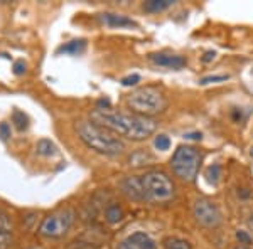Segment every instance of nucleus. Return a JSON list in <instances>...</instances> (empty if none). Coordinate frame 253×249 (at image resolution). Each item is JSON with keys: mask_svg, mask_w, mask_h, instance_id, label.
<instances>
[{"mask_svg": "<svg viewBox=\"0 0 253 249\" xmlns=\"http://www.w3.org/2000/svg\"><path fill=\"white\" fill-rule=\"evenodd\" d=\"M93 123L103 126L117 137L128 138L132 142H144L157 130V121L154 118L138 116L135 113H122L112 109H93L89 113Z\"/></svg>", "mask_w": 253, "mask_h": 249, "instance_id": "f257e3e1", "label": "nucleus"}, {"mask_svg": "<svg viewBox=\"0 0 253 249\" xmlns=\"http://www.w3.org/2000/svg\"><path fill=\"white\" fill-rule=\"evenodd\" d=\"M75 130L80 140L96 153L107 155V157H115V155H120L125 150V143L115 133L108 132L103 126L93 123L91 120H80L76 123Z\"/></svg>", "mask_w": 253, "mask_h": 249, "instance_id": "f03ea898", "label": "nucleus"}, {"mask_svg": "<svg viewBox=\"0 0 253 249\" xmlns=\"http://www.w3.org/2000/svg\"><path fill=\"white\" fill-rule=\"evenodd\" d=\"M126 106L138 116L154 118L166 111L169 106V100L162 89L156 86H144L126 96Z\"/></svg>", "mask_w": 253, "mask_h": 249, "instance_id": "7ed1b4c3", "label": "nucleus"}, {"mask_svg": "<svg viewBox=\"0 0 253 249\" xmlns=\"http://www.w3.org/2000/svg\"><path fill=\"white\" fill-rule=\"evenodd\" d=\"M145 202H169L175 195V185L170 177L161 170H149L140 175Z\"/></svg>", "mask_w": 253, "mask_h": 249, "instance_id": "20e7f679", "label": "nucleus"}, {"mask_svg": "<svg viewBox=\"0 0 253 249\" xmlns=\"http://www.w3.org/2000/svg\"><path fill=\"white\" fill-rule=\"evenodd\" d=\"M201 167V153L191 145H181L170 158V169L175 177L184 182L196 180Z\"/></svg>", "mask_w": 253, "mask_h": 249, "instance_id": "39448f33", "label": "nucleus"}, {"mask_svg": "<svg viewBox=\"0 0 253 249\" xmlns=\"http://www.w3.org/2000/svg\"><path fill=\"white\" fill-rule=\"evenodd\" d=\"M76 212L71 207H63L42 219L39 226V234L46 239H61L68 234L75 224Z\"/></svg>", "mask_w": 253, "mask_h": 249, "instance_id": "423d86ee", "label": "nucleus"}, {"mask_svg": "<svg viewBox=\"0 0 253 249\" xmlns=\"http://www.w3.org/2000/svg\"><path fill=\"white\" fill-rule=\"evenodd\" d=\"M193 215L199 226L206 229H214L221 224L223 215L216 204L208 197H198L193 202Z\"/></svg>", "mask_w": 253, "mask_h": 249, "instance_id": "0eeeda50", "label": "nucleus"}, {"mask_svg": "<svg viewBox=\"0 0 253 249\" xmlns=\"http://www.w3.org/2000/svg\"><path fill=\"white\" fill-rule=\"evenodd\" d=\"M122 194L125 195L126 199L133 202H145V195H144V189H142V180H140V175H130V177L122 178L120 183Z\"/></svg>", "mask_w": 253, "mask_h": 249, "instance_id": "6e6552de", "label": "nucleus"}, {"mask_svg": "<svg viewBox=\"0 0 253 249\" xmlns=\"http://www.w3.org/2000/svg\"><path fill=\"white\" fill-rule=\"evenodd\" d=\"M149 59L156 66L167 68V69H182L187 64L184 56L169 54V52H154V54L149 56Z\"/></svg>", "mask_w": 253, "mask_h": 249, "instance_id": "1a4fd4ad", "label": "nucleus"}, {"mask_svg": "<svg viewBox=\"0 0 253 249\" xmlns=\"http://www.w3.org/2000/svg\"><path fill=\"white\" fill-rule=\"evenodd\" d=\"M117 249H157V244L145 232H133L126 236Z\"/></svg>", "mask_w": 253, "mask_h": 249, "instance_id": "9d476101", "label": "nucleus"}, {"mask_svg": "<svg viewBox=\"0 0 253 249\" xmlns=\"http://www.w3.org/2000/svg\"><path fill=\"white\" fill-rule=\"evenodd\" d=\"M100 20L103 26L110 27V29H132V27H137V22L125 15L120 14H112V12H107V14H101Z\"/></svg>", "mask_w": 253, "mask_h": 249, "instance_id": "9b49d317", "label": "nucleus"}, {"mask_svg": "<svg viewBox=\"0 0 253 249\" xmlns=\"http://www.w3.org/2000/svg\"><path fill=\"white\" fill-rule=\"evenodd\" d=\"M84 49H86V40H84V39H76V40H69V42L63 44V46L58 49V54L80 56Z\"/></svg>", "mask_w": 253, "mask_h": 249, "instance_id": "f8f14e48", "label": "nucleus"}, {"mask_svg": "<svg viewBox=\"0 0 253 249\" xmlns=\"http://www.w3.org/2000/svg\"><path fill=\"white\" fill-rule=\"evenodd\" d=\"M172 5H174L172 0H149V2L144 3V10L149 12V14H157V12L167 10Z\"/></svg>", "mask_w": 253, "mask_h": 249, "instance_id": "ddd939ff", "label": "nucleus"}, {"mask_svg": "<svg viewBox=\"0 0 253 249\" xmlns=\"http://www.w3.org/2000/svg\"><path fill=\"white\" fill-rule=\"evenodd\" d=\"M56 145L52 143L51 140H47V138H41V140L36 143V152L41 157H52V155H56Z\"/></svg>", "mask_w": 253, "mask_h": 249, "instance_id": "4468645a", "label": "nucleus"}, {"mask_svg": "<svg viewBox=\"0 0 253 249\" xmlns=\"http://www.w3.org/2000/svg\"><path fill=\"white\" fill-rule=\"evenodd\" d=\"M162 248L164 249H193L189 241L175 238V236H169V238H166L162 241Z\"/></svg>", "mask_w": 253, "mask_h": 249, "instance_id": "2eb2a0df", "label": "nucleus"}, {"mask_svg": "<svg viewBox=\"0 0 253 249\" xmlns=\"http://www.w3.org/2000/svg\"><path fill=\"white\" fill-rule=\"evenodd\" d=\"M105 217H107V220L110 224H117L125 217V212L120 206H118V204H113V206L107 207V211H105Z\"/></svg>", "mask_w": 253, "mask_h": 249, "instance_id": "dca6fc26", "label": "nucleus"}, {"mask_svg": "<svg viewBox=\"0 0 253 249\" xmlns=\"http://www.w3.org/2000/svg\"><path fill=\"white\" fill-rule=\"evenodd\" d=\"M12 123L15 125V128L19 130V132H24V130H27V126H29V118L24 111H20V109H14L12 111Z\"/></svg>", "mask_w": 253, "mask_h": 249, "instance_id": "f3484780", "label": "nucleus"}, {"mask_svg": "<svg viewBox=\"0 0 253 249\" xmlns=\"http://www.w3.org/2000/svg\"><path fill=\"white\" fill-rule=\"evenodd\" d=\"M205 177H206V180L211 183V185H216V183L219 182V177H221V167H219L218 163L210 165L206 169V172H205Z\"/></svg>", "mask_w": 253, "mask_h": 249, "instance_id": "a211bd4d", "label": "nucleus"}, {"mask_svg": "<svg viewBox=\"0 0 253 249\" xmlns=\"http://www.w3.org/2000/svg\"><path fill=\"white\" fill-rule=\"evenodd\" d=\"M230 79V74H211V76H205L199 79V84L201 86H206V84L211 83H224V81Z\"/></svg>", "mask_w": 253, "mask_h": 249, "instance_id": "6ab92c4d", "label": "nucleus"}, {"mask_svg": "<svg viewBox=\"0 0 253 249\" xmlns=\"http://www.w3.org/2000/svg\"><path fill=\"white\" fill-rule=\"evenodd\" d=\"M154 145H156L157 150H161V152H166V150L170 148V138L167 137V135H157Z\"/></svg>", "mask_w": 253, "mask_h": 249, "instance_id": "aec40b11", "label": "nucleus"}, {"mask_svg": "<svg viewBox=\"0 0 253 249\" xmlns=\"http://www.w3.org/2000/svg\"><path fill=\"white\" fill-rule=\"evenodd\" d=\"M0 231L5 232V234H10V231H12V222H10L9 215L2 209H0Z\"/></svg>", "mask_w": 253, "mask_h": 249, "instance_id": "412c9836", "label": "nucleus"}, {"mask_svg": "<svg viewBox=\"0 0 253 249\" xmlns=\"http://www.w3.org/2000/svg\"><path fill=\"white\" fill-rule=\"evenodd\" d=\"M138 81H140V76L138 74H130V76H126L122 79V84L124 86H133V84H137Z\"/></svg>", "mask_w": 253, "mask_h": 249, "instance_id": "4be33fe9", "label": "nucleus"}, {"mask_svg": "<svg viewBox=\"0 0 253 249\" xmlns=\"http://www.w3.org/2000/svg\"><path fill=\"white\" fill-rule=\"evenodd\" d=\"M9 137H10V126L3 121V123H0V138L2 140H9Z\"/></svg>", "mask_w": 253, "mask_h": 249, "instance_id": "5701e85b", "label": "nucleus"}, {"mask_svg": "<svg viewBox=\"0 0 253 249\" xmlns=\"http://www.w3.org/2000/svg\"><path fill=\"white\" fill-rule=\"evenodd\" d=\"M236 239L240 241V244H250L252 243V238L245 231H238V232H236Z\"/></svg>", "mask_w": 253, "mask_h": 249, "instance_id": "b1692460", "label": "nucleus"}, {"mask_svg": "<svg viewBox=\"0 0 253 249\" xmlns=\"http://www.w3.org/2000/svg\"><path fill=\"white\" fill-rule=\"evenodd\" d=\"M27 69H26V64H24V61H17V63H14V72L17 76H20V74H24Z\"/></svg>", "mask_w": 253, "mask_h": 249, "instance_id": "393cba45", "label": "nucleus"}, {"mask_svg": "<svg viewBox=\"0 0 253 249\" xmlns=\"http://www.w3.org/2000/svg\"><path fill=\"white\" fill-rule=\"evenodd\" d=\"M9 246V234L0 231V249H5Z\"/></svg>", "mask_w": 253, "mask_h": 249, "instance_id": "a878e982", "label": "nucleus"}, {"mask_svg": "<svg viewBox=\"0 0 253 249\" xmlns=\"http://www.w3.org/2000/svg\"><path fill=\"white\" fill-rule=\"evenodd\" d=\"M184 138H186V140H201L203 135L199 132H193V133H186Z\"/></svg>", "mask_w": 253, "mask_h": 249, "instance_id": "bb28decb", "label": "nucleus"}, {"mask_svg": "<svg viewBox=\"0 0 253 249\" xmlns=\"http://www.w3.org/2000/svg\"><path fill=\"white\" fill-rule=\"evenodd\" d=\"M216 58V52L214 51H208L205 54V58H203V63H210V61H213Z\"/></svg>", "mask_w": 253, "mask_h": 249, "instance_id": "cd10ccee", "label": "nucleus"}, {"mask_svg": "<svg viewBox=\"0 0 253 249\" xmlns=\"http://www.w3.org/2000/svg\"><path fill=\"white\" fill-rule=\"evenodd\" d=\"M235 249H250V248H247V246H238V248H235Z\"/></svg>", "mask_w": 253, "mask_h": 249, "instance_id": "c85d7f7f", "label": "nucleus"}, {"mask_svg": "<svg viewBox=\"0 0 253 249\" xmlns=\"http://www.w3.org/2000/svg\"><path fill=\"white\" fill-rule=\"evenodd\" d=\"M250 155H252V157H253V146H252V148H250Z\"/></svg>", "mask_w": 253, "mask_h": 249, "instance_id": "c756f323", "label": "nucleus"}]
</instances>
